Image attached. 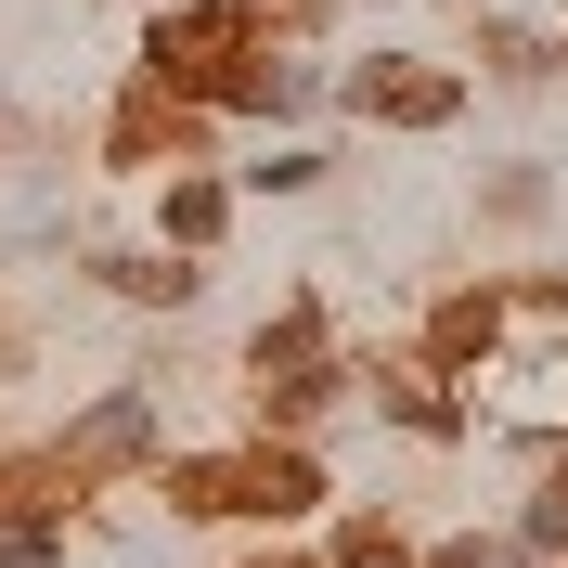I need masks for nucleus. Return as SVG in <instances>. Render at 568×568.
I'll return each instance as SVG.
<instances>
[{
    "label": "nucleus",
    "mask_w": 568,
    "mask_h": 568,
    "mask_svg": "<svg viewBox=\"0 0 568 568\" xmlns=\"http://www.w3.org/2000/svg\"><path fill=\"white\" fill-rule=\"evenodd\" d=\"M169 478V517H323V453L311 439H272L258 426L246 453H194V465H155Z\"/></svg>",
    "instance_id": "obj_1"
},
{
    "label": "nucleus",
    "mask_w": 568,
    "mask_h": 568,
    "mask_svg": "<svg viewBox=\"0 0 568 568\" xmlns=\"http://www.w3.org/2000/svg\"><path fill=\"white\" fill-rule=\"evenodd\" d=\"M246 388H258V426H272V439H297L323 400L349 388V375H336V349H323V311H311V297H284V311L246 336Z\"/></svg>",
    "instance_id": "obj_2"
},
{
    "label": "nucleus",
    "mask_w": 568,
    "mask_h": 568,
    "mask_svg": "<svg viewBox=\"0 0 568 568\" xmlns=\"http://www.w3.org/2000/svg\"><path fill=\"white\" fill-rule=\"evenodd\" d=\"M258 39V13L246 0H169L155 27H142V91H169V104H207L220 91V65Z\"/></svg>",
    "instance_id": "obj_3"
},
{
    "label": "nucleus",
    "mask_w": 568,
    "mask_h": 568,
    "mask_svg": "<svg viewBox=\"0 0 568 568\" xmlns=\"http://www.w3.org/2000/svg\"><path fill=\"white\" fill-rule=\"evenodd\" d=\"M52 465H65L78 491H91V478H155V465H169L155 388H104L91 414H65V426H52Z\"/></svg>",
    "instance_id": "obj_4"
},
{
    "label": "nucleus",
    "mask_w": 568,
    "mask_h": 568,
    "mask_svg": "<svg viewBox=\"0 0 568 568\" xmlns=\"http://www.w3.org/2000/svg\"><path fill=\"white\" fill-rule=\"evenodd\" d=\"M349 91V116H375V130H453L465 116V78L426 65V52H375L362 78H336Z\"/></svg>",
    "instance_id": "obj_5"
},
{
    "label": "nucleus",
    "mask_w": 568,
    "mask_h": 568,
    "mask_svg": "<svg viewBox=\"0 0 568 568\" xmlns=\"http://www.w3.org/2000/svg\"><path fill=\"white\" fill-rule=\"evenodd\" d=\"M207 104H220V116H311V104H323V65H297V52H272V39H246V52L220 65Z\"/></svg>",
    "instance_id": "obj_6"
},
{
    "label": "nucleus",
    "mask_w": 568,
    "mask_h": 568,
    "mask_svg": "<svg viewBox=\"0 0 568 568\" xmlns=\"http://www.w3.org/2000/svg\"><path fill=\"white\" fill-rule=\"evenodd\" d=\"M491 336H504V284H465V297H439V311H426V375H465V388H478V362H491Z\"/></svg>",
    "instance_id": "obj_7"
},
{
    "label": "nucleus",
    "mask_w": 568,
    "mask_h": 568,
    "mask_svg": "<svg viewBox=\"0 0 568 568\" xmlns=\"http://www.w3.org/2000/svg\"><path fill=\"white\" fill-rule=\"evenodd\" d=\"M155 220H169V246H181V258H207V246H220V220H233V181H220V169H169Z\"/></svg>",
    "instance_id": "obj_8"
},
{
    "label": "nucleus",
    "mask_w": 568,
    "mask_h": 568,
    "mask_svg": "<svg viewBox=\"0 0 568 568\" xmlns=\"http://www.w3.org/2000/svg\"><path fill=\"white\" fill-rule=\"evenodd\" d=\"M104 284H116V297H142V311H194V297H207V272H194L181 246H130V258H104Z\"/></svg>",
    "instance_id": "obj_9"
},
{
    "label": "nucleus",
    "mask_w": 568,
    "mask_h": 568,
    "mask_svg": "<svg viewBox=\"0 0 568 568\" xmlns=\"http://www.w3.org/2000/svg\"><path fill=\"white\" fill-rule=\"evenodd\" d=\"M375 400H388L400 426H426V439H453V426H465V400H453V388H426V362H400V375H375Z\"/></svg>",
    "instance_id": "obj_10"
},
{
    "label": "nucleus",
    "mask_w": 568,
    "mask_h": 568,
    "mask_svg": "<svg viewBox=\"0 0 568 568\" xmlns=\"http://www.w3.org/2000/svg\"><path fill=\"white\" fill-rule=\"evenodd\" d=\"M517 556H568V439H556V465H542V491L517 504Z\"/></svg>",
    "instance_id": "obj_11"
},
{
    "label": "nucleus",
    "mask_w": 568,
    "mask_h": 568,
    "mask_svg": "<svg viewBox=\"0 0 568 568\" xmlns=\"http://www.w3.org/2000/svg\"><path fill=\"white\" fill-rule=\"evenodd\" d=\"M0 568H65V517H39V504H0Z\"/></svg>",
    "instance_id": "obj_12"
},
{
    "label": "nucleus",
    "mask_w": 568,
    "mask_h": 568,
    "mask_svg": "<svg viewBox=\"0 0 568 568\" xmlns=\"http://www.w3.org/2000/svg\"><path fill=\"white\" fill-rule=\"evenodd\" d=\"M323 568H426V556H414V542H400V530H375V517H349V530H336V556H323Z\"/></svg>",
    "instance_id": "obj_13"
},
{
    "label": "nucleus",
    "mask_w": 568,
    "mask_h": 568,
    "mask_svg": "<svg viewBox=\"0 0 568 568\" xmlns=\"http://www.w3.org/2000/svg\"><path fill=\"white\" fill-rule=\"evenodd\" d=\"M233 181H246V194H311L323 155H311V142H272V155H258V169H233Z\"/></svg>",
    "instance_id": "obj_14"
},
{
    "label": "nucleus",
    "mask_w": 568,
    "mask_h": 568,
    "mask_svg": "<svg viewBox=\"0 0 568 568\" xmlns=\"http://www.w3.org/2000/svg\"><path fill=\"white\" fill-rule=\"evenodd\" d=\"M478 52H491L504 78H556V39H530V27H478Z\"/></svg>",
    "instance_id": "obj_15"
},
{
    "label": "nucleus",
    "mask_w": 568,
    "mask_h": 568,
    "mask_svg": "<svg viewBox=\"0 0 568 568\" xmlns=\"http://www.w3.org/2000/svg\"><path fill=\"white\" fill-rule=\"evenodd\" d=\"M426 568H530V556H517V530H478V542H439Z\"/></svg>",
    "instance_id": "obj_16"
},
{
    "label": "nucleus",
    "mask_w": 568,
    "mask_h": 568,
    "mask_svg": "<svg viewBox=\"0 0 568 568\" xmlns=\"http://www.w3.org/2000/svg\"><path fill=\"white\" fill-rule=\"evenodd\" d=\"M478 207H491V220H530V207H542V169H504L491 194H478Z\"/></svg>",
    "instance_id": "obj_17"
},
{
    "label": "nucleus",
    "mask_w": 568,
    "mask_h": 568,
    "mask_svg": "<svg viewBox=\"0 0 568 568\" xmlns=\"http://www.w3.org/2000/svg\"><path fill=\"white\" fill-rule=\"evenodd\" d=\"M246 568H323V556H246Z\"/></svg>",
    "instance_id": "obj_18"
},
{
    "label": "nucleus",
    "mask_w": 568,
    "mask_h": 568,
    "mask_svg": "<svg viewBox=\"0 0 568 568\" xmlns=\"http://www.w3.org/2000/svg\"><path fill=\"white\" fill-rule=\"evenodd\" d=\"M142 13H169V0H142Z\"/></svg>",
    "instance_id": "obj_19"
}]
</instances>
